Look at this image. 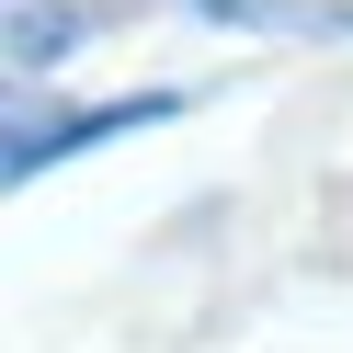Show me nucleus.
<instances>
[{
	"mask_svg": "<svg viewBox=\"0 0 353 353\" xmlns=\"http://www.w3.org/2000/svg\"><path fill=\"white\" fill-rule=\"evenodd\" d=\"M183 103H194V92H125V103H92V114H57V125L23 103V114H12V148H0V171L34 183L46 160H69V148H92V137H125V125H171Z\"/></svg>",
	"mask_w": 353,
	"mask_h": 353,
	"instance_id": "obj_1",
	"label": "nucleus"
},
{
	"mask_svg": "<svg viewBox=\"0 0 353 353\" xmlns=\"http://www.w3.org/2000/svg\"><path fill=\"white\" fill-rule=\"evenodd\" d=\"M194 23H228V34H285V46H342L353 34V0H183Z\"/></svg>",
	"mask_w": 353,
	"mask_h": 353,
	"instance_id": "obj_2",
	"label": "nucleus"
},
{
	"mask_svg": "<svg viewBox=\"0 0 353 353\" xmlns=\"http://www.w3.org/2000/svg\"><path fill=\"white\" fill-rule=\"evenodd\" d=\"M80 34H92V23H80L69 0H12V80H34L46 57H69Z\"/></svg>",
	"mask_w": 353,
	"mask_h": 353,
	"instance_id": "obj_3",
	"label": "nucleus"
}]
</instances>
